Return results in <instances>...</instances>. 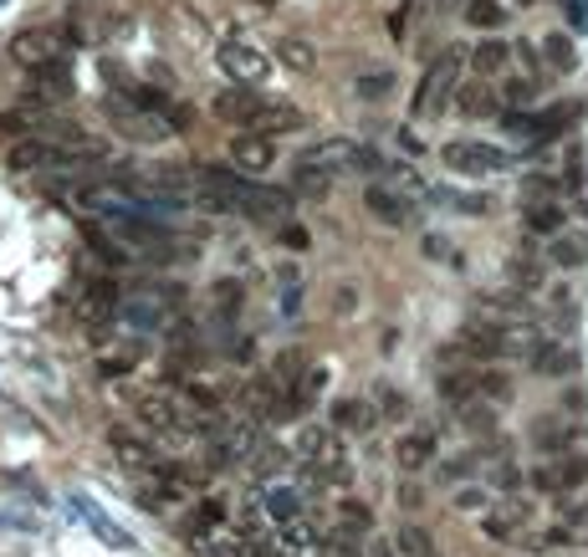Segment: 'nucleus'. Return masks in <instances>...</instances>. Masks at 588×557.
<instances>
[{"label": "nucleus", "instance_id": "obj_1", "mask_svg": "<svg viewBox=\"0 0 588 557\" xmlns=\"http://www.w3.org/2000/svg\"><path fill=\"white\" fill-rule=\"evenodd\" d=\"M466 62H471L466 47H445V52L425 66L420 93H415V118H430V113L451 107V97L461 93V78H466Z\"/></svg>", "mask_w": 588, "mask_h": 557}, {"label": "nucleus", "instance_id": "obj_2", "mask_svg": "<svg viewBox=\"0 0 588 557\" xmlns=\"http://www.w3.org/2000/svg\"><path fill=\"white\" fill-rule=\"evenodd\" d=\"M215 62H220V72H226L236 87H261V82L271 78V56L261 52V47H251V41H241V37L220 41Z\"/></svg>", "mask_w": 588, "mask_h": 557}, {"label": "nucleus", "instance_id": "obj_3", "mask_svg": "<svg viewBox=\"0 0 588 557\" xmlns=\"http://www.w3.org/2000/svg\"><path fill=\"white\" fill-rule=\"evenodd\" d=\"M441 164L451 174H471V179H486V174H502L507 169V154L496 144H482V138H451L441 148Z\"/></svg>", "mask_w": 588, "mask_h": 557}, {"label": "nucleus", "instance_id": "obj_4", "mask_svg": "<svg viewBox=\"0 0 588 557\" xmlns=\"http://www.w3.org/2000/svg\"><path fill=\"white\" fill-rule=\"evenodd\" d=\"M533 492H543V496H568V492H578V486H588V455L584 451H568V455H558V461H543V465H533Z\"/></svg>", "mask_w": 588, "mask_h": 557}, {"label": "nucleus", "instance_id": "obj_5", "mask_svg": "<svg viewBox=\"0 0 588 557\" xmlns=\"http://www.w3.org/2000/svg\"><path fill=\"white\" fill-rule=\"evenodd\" d=\"M174 312H179V292H169V287H138L123 302V318L134 328H164V322H174Z\"/></svg>", "mask_w": 588, "mask_h": 557}, {"label": "nucleus", "instance_id": "obj_6", "mask_svg": "<svg viewBox=\"0 0 588 557\" xmlns=\"http://www.w3.org/2000/svg\"><path fill=\"white\" fill-rule=\"evenodd\" d=\"M107 445H113V455H118L128 471H138V476H148V471H159V465H169V455H164L159 440H144L134 435V430H107Z\"/></svg>", "mask_w": 588, "mask_h": 557}, {"label": "nucleus", "instance_id": "obj_7", "mask_svg": "<svg viewBox=\"0 0 588 557\" xmlns=\"http://www.w3.org/2000/svg\"><path fill=\"white\" fill-rule=\"evenodd\" d=\"M72 148L56 144V138H21V144H11V169H72Z\"/></svg>", "mask_w": 588, "mask_h": 557}, {"label": "nucleus", "instance_id": "obj_8", "mask_svg": "<svg viewBox=\"0 0 588 557\" xmlns=\"http://www.w3.org/2000/svg\"><path fill=\"white\" fill-rule=\"evenodd\" d=\"M226 159L236 174H246V179H261V174L277 164V148H271L267 133H241V138H230Z\"/></svg>", "mask_w": 588, "mask_h": 557}, {"label": "nucleus", "instance_id": "obj_9", "mask_svg": "<svg viewBox=\"0 0 588 557\" xmlns=\"http://www.w3.org/2000/svg\"><path fill=\"white\" fill-rule=\"evenodd\" d=\"M11 56L21 66H31V72H52V66H62V47H56L52 31H21V37H11Z\"/></svg>", "mask_w": 588, "mask_h": 557}, {"label": "nucleus", "instance_id": "obj_10", "mask_svg": "<svg viewBox=\"0 0 588 557\" xmlns=\"http://www.w3.org/2000/svg\"><path fill=\"white\" fill-rule=\"evenodd\" d=\"M297 455H302L308 465H318V471H343V445H338L333 430H322V425L302 430V440H297Z\"/></svg>", "mask_w": 588, "mask_h": 557}, {"label": "nucleus", "instance_id": "obj_11", "mask_svg": "<svg viewBox=\"0 0 588 557\" xmlns=\"http://www.w3.org/2000/svg\"><path fill=\"white\" fill-rule=\"evenodd\" d=\"M394 461H400L404 471H425V465L435 461V430H410V435L394 445Z\"/></svg>", "mask_w": 588, "mask_h": 557}, {"label": "nucleus", "instance_id": "obj_12", "mask_svg": "<svg viewBox=\"0 0 588 557\" xmlns=\"http://www.w3.org/2000/svg\"><path fill=\"white\" fill-rule=\"evenodd\" d=\"M374 420H379V410L369 399H338L333 404V425L343 435H363V430H374Z\"/></svg>", "mask_w": 588, "mask_h": 557}, {"label": "nucleus", "instance_id": "obj_13", "mask_svg": "<svg viewBox=\"0 0 588 557\" xmlns=\"http://www.w3.org/2000/svg\"><path fill=\"white\" fill-rule=\"evenodd\" d=\"M353 159H359L353 138H322V144H312L302 154V164H312V169H338V164H353Z\"/></svg>", "mask_w": 588, "mask_h": 557}, {"label": "nucleus", "instance_id": "obj_14", "mask_svg": "<svg viewBox=\"0 0 588 557\" xmlns=\"http://www.w3.org/2000/svg\"><path fill=\"white\" fill-rule=\"evenodd\" d=\"M363 205H369V215H374V220H384V226H404V220H410V205H404L394 189H384V185L369 189V195H363Z\"/></svg>", "mask_w": 588, "mask_h": 557}, {"label": "nucleus", "instance_id": "obj_15", "mask_svg": "<svg viewBox=\"0 0 588 557\" xmlns=\"http://www.w3.org/2000/svg\"><path fill=\"white\" fill-rule=\"evenodd\" d=\"M533 440H537V451L568 455V451H574V440H578V430L568 425V420H537V425H533Z\"/></svg>", "mask_w": 588, "mask_h": 557}, {"label": "nucleus", "instance_id": "obj_16", "mask_svg": "<svg viewBox=\"0 0 588 557\" xmlns=\"http://www.w3.org/2000/svg\"><path fill=\"white\" fill-rule=\"evenodd\" d=\"M308 369H312L308 353H302V348H287V353H277V363H271V379H277L287 394H297V384L308 379Z\"/></svg>", "mask_w": 588, "mask_h": 557}, {"label": "nucleus", "instance_id": "obj_17", "mask_svg": "<svg viewBox=\"0 0 588 557\" xmlns=\"http://www.w3.org/2000/svg\"><path fill=\"white\" fill-rule=\"evenodd\" d=\"M527 230H533V236H558L563 230V205L558 199H533V205H527Z\"/></svg>", "mask_w": 588, "mask_h": 557}, {"label": "nucleus", "instance_id": "obj_18", "mask_svg": "<svg viewBox=\"0 0 588 557\" xmlns=\"http://www.w3.org/2000/svg\"><path fill=\"white\" fill-rule=\"evenodd\" d=\"M507 56H512L507 41H482V47L471 52V66H476V78H502Z\"/></svg>", "mask_w": 588, "mask_h": 557}, {"label": "nucleus", "instance_id": "obj_19", "mask_svg": "<svg viewBox=\"0 0 588 557\" xmlns=\"http://www.w3.org/2000/svg\"><path fill=\"white\" fill-rule=\"evenodd\" d=\"M277 62H287L292 72H312V47H308V37H277Z\"/></svg>", "mask_w": 588, "mask_h": 557}, {"label": "nucleus", "instance_id": "obj_20", "mask_svg": "<svg viewBox=\"0 0 588 557\" xmlns=\"http://www.w3.org/2000/svg\"><path fill=\"white\" fill-rule=\"evenodd\" d=\"M195 547H200V557H256L241 532H230V537H200Z\"/></svg>", "mask_w": 588, "mask_h": 557}, {"label": "nucleus", "instance_id": "obj_21", "mask_svg": "<svg viewBox=\"0 0 588 557\" xmlns=\"http://www.w3.org/2000/svg\"><path fill=\"white\" fill-rule=\"evenodd\" d=\"M517 527H522L517 506H507V512H486V517H482V532L492 537V543H512V537H517Z\"/></svg>", "mask_w": 588, "mask_h": 557}, {"label": "nucleus", "instance_id": "obj_22", "mask_svg": "<svg viewBox=\"0 0 588 557\" xmlns=\"http://www.w3.org/2000/svg\"><path fill=\"white\" fill-rule=\"evenodd\" d=\"M492 103H496V97H492V87H486V82H471V87H461V93H455V107H461L466 118H482Z\"/></svg>", "mask_w": 588, "mask_h": 557}, {"label": "nucleus", "instance_id": "obj_23", "mask_svg": "<svg viewBox=\"0 0 588 557\" xmlns=\"http://www.w3.org/2000/svg\"><path fill=\"white\" fill-rule=\"evenodd\" d=\"M338 517H343V532L348 537H363V532L374 527V512L363 502H353V496H343V506H338Z\"/></svg>", "mask_w": 588, "mask_h": 557}, {"label": "nucleus", "instance_id": "obj_24", "mask_svg": "<svg viewBox=\"0 0 588 557\" xmlns=\"http://www.w3.org/2000/svg\"><path fill=\"white\" fill-rule=\"evenodd\" d=\"M553 261H558V266H584L588 261V240L578 236V230H574V236H563V230H558V240H553Z\"/></svg>", "mask_w": 588, "mask_h": 557}, {"label": "nucleus", "instance_id": "obj_25", "mask_svg": "<svg viewBox=\"0 0 588 557\" xmlns=\"http://www.w3.org/2000/svg\"><path fill=\"white\" fill-rule=\"evenodd\" d=\"M400 553L404 557H441V553H435V543H430V532L415 527V522H410V527H400Z\"/></svg>", "mask_w": 588, "mask_h": 557}, {"label": "nucleus", "instance_id": "obj_26", "mask_svg": "<svg viewBox=\"0 0 588 557\" xmlns=\"http://www.w3.org/2000/svg\"><path fill=\"white\" fill-rule=\"evenodd\" d=\"M215 312H220V318H230V312H241V281H236V277H220V281H215Z\"/></svg>", "mask_w": 588, "mask_h": 557}, {"label": "nucleus", "instance_id": "obj_27", "mask_svg": "<svg viewBox=\"0 0 588 557\" xmlns=\"http://www.w3.org/2000/svg\"><path fill=\"white\" fill-rule=\"evenodd\" d=\"M328 189H333V174H328V169H312V164H302V169H297V195L322 199Z\"/></svg>", "mask_w": 588, "mask_h": 557}, {"label": "nucleus", "instance_id": "obj_28", "mask_svg": "<svg viewBox=\"0 0 588 557\" xmlns=\"http://www.w3.org/2000/svg\"><path fill=\"white\" fill-rule=\"evenodd\" d=\"M512 399V379L502 369H482V404H507Z\"/></svg>", "mask_w": 588, "mask_h": 557}, {"label": "nucleus", "instance_id": "obj_29", "mask_svg": "<svg viewBox=\"0 0 588 557\" xmlns=\"http://www.w3.org/2000/svg\"><path fill=\"white\" fill-rule=\"evenodd\" d=\"M502 6H496V0H466V21L471 27H482V31H492V27H502Z\"/></svg>", "mask_w": 588, "mask_h": 557}, {"label": "nucleus", "instance_id": "obj_30", "mask_svg": "<svg viewBox=\"0 0 588 557\" xmlns=\"http://www.w3.org/2000/svg\"><path fill=\"white\" fill-rule=\"evenodd\" d=\"M220 522H226V502H220V496H205V502L195 506V522H189V527H195V532L205 537V532L220 527Z\"/></svg>", "mask_w": 588, "mask_h": 557}, {"label": "nucleus", "instance_id": "obj_31", "mask_svg": "<svg viewBox=\"0 0 588 557\" xmlns=\"http://www.w3.org/2000/svg\"><path fill=\"white\" fill-rule=\"evenodd\" d=\"M533 353H537V373H568L578 363L568 348H533Z\"/></svg>", "mask_w": 588, "mask_h": 557}, {"label": "nucleus", "instance_id": "obj_32", "mask_svg": "<svg viewBox=\"0 0 588 557\" xmlns=\"http://www.w3.org/2000/svg\"><path fill=\"white\" fill-rule=\"evenodd\" d=\"M322 389H328V369H318V363H312L308 369V379H302V384H297V404H302V410H308V404H318V394Z\"/></svg>", "mask_w": 588, "mask_h": 557}, {"label": "nucleus", "instance_id": "obj_33", "mask_svg": "<svg viewBox=\"0 0 588 557\" xmlns=\"http://www.w3.org/2000/svg\"><path fill=\"white\" fill-rule=\"evenodd\" d=\"M389 87H394V72H389V66H374V72L359 78V97H384Z\"/></svg>", "mask_w": 588, "mask_h": 557}, {"label": "nucleus", "instance_id": "obj_34", "mask_svg": "<svg viewBox=\"0 0 588 557\" xmlns=\"http://www.w3.org/2000/svg\"><path fill=\"white\" fill-rule=\"evenodd\" d=\"M537 87H543V78H512L507 87H502V97H507V103L517 107V103H533Z\"/></svg>", "mask_w": 588, "mask_h": 557}, {"label": "nucleus", "instance_id": "obj_35", "mask_svg": "<svg viewBox=\"0 0 588 557\" xmlns=\"http://www.w3.org/2000/svg\"><path fill=\"white\" fill-rule=\"evenodd\" d=\"M543 52H548L553 66H574V41L563 37V31H553V37L543 41Z\"/></svg>", "mask_w": 588, "mask_h": 557}, {"label": "nucleus", "instance_id": "obj_36", "mask_svg": "<svg viewBox=\"0 0 588 557\" xmlns=\"http://www.w3.org/2000/svg\"><path fill=\"white\" fill-rule=\"evenodd\" d=\"M297 297H302V277L287 266V271H281V312H287V318L297 312Z\"/></svg>", "mask_w": 588, "mask_h": 557}, {"label": "nucleus", "instance_id": "obj_37", "mask_svg": "<svg viewBox=\"0 0 588 557\" xmlns=\"http://www.w3.org/2000/svg\"><path fill=\"white\" fill-rule=\"evenodd\" d=\"M374 399H379V414H394V420H400V414L410 410V404H404V394H400V389H389V384L379 389Z\"/></svg>", "mask_w": 588, "mask_h": 557}, {"label": "nucleus", "instance_id": "obj_38", "mask_svg": "<svg viewBox=\"0 0 588 557\" xmlns=\"http://www.w3.org/2000/svg\"><path fill=\"white\" fill-rule=\"evenodd\" d=\"M486 502H492L486 492H455V506H461V512H486Z\"/></svg>", "mask_w": 588, "mask_h": 557}, {"label": "nucleus", "instance_id": "obj_39", "mask_svg": "<svg viewBox=\"0 0 588 557\" xmlns=\"http://www.w3.org/2000/svg\"><path fill=\"white\" fill-rule=\"evenodd\" d=\"M281 240H287L292 251H308V246H312V236H308L302 226H287V230H281Z\"/></svg>", "mask_w": 588, "mask_h": 557}, {"label": "nucleus", "instance_id": "obj_40", "mask_svg": "<svg viewBox=\"0 0 588 557\" xmlns=\"http://www.w3.org/2000/svg\"><path fill=\"white\" fill-rule=\"evenodd\" d=\"M404 21H410V11H404V6H400V11L389 16V31H394V37H400V31H404Z\"/></svg>", "mask_w": 588, "mask_h": 557}, {"label": "nucleus", "instance_id": "obj_41", "mask_svg": "<svg viewBox=\"0 0 588 557\" xmlns=\"http://www.w3.org/2000/svg\"><path fill=\"white\" fill-rule=\"evenodd\" d=\"M578 543H584V547H588V522H584V527H578Z\"/></svg>", "mask_w": 588, "mask_h": 557}, {"label": "nucleus", "instance_id": "obj_42", "mask_svg": "<svg viewBox=\"0 0 588 557\" xmlns=\"http://www.w3.org/2000/svg\"><path fill=\"white\" fill-rule=\"evenodd\" d=\"M251 6H277V0H251Z\"/></svg>", "mask_w": 588, "mask_h": 557}]
</instances>
